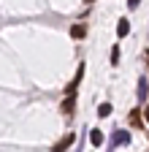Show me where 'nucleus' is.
<instances>
[{
    "mask_svg": "<svg viewBox=\"0 0 149 152\" xmlns=\"http://www.w3.org/2000/svg\"><path fill=\"white\" fill-rule=\"evenodd\" d=\"M141 6V0H127V8H138Z\"/></svg>",
    "mask_w": 149,
    "mask_h": 152,
    "instance_id": "12",
    "label": "nucleus"
},
{
    "mask_svg": "<svg viewBox=\"0 0 149 152\" xmlns=\"http://www.w3.org/2000/svg\"><path fill=\"white\" fill-rule=\"evenodd\" d=\"M130 125H136V128L141 125V114H138V111H133V114H130Z\"/></svg>",
    "mask_w": 149,
    "mask_h": 152,
    "instance_id": "11",
    "label": "nucleus"
},
{
    "mask_svg": "<svg viewBox=\"0 0 149 152\" xmlns=\"http://www.w3.org/2000/svg\"><path fill=\"white\" fill-rule=\"evenodd\" d=\"M144 117H146V122H149V106H146V109H144Z\"/></svg>",
    "mask_w": 149,
    "mask_h": 152,
    "instance_id": "13",
    "label": "nucleus"
},
{
    "mask_svg": "<svg viewBox=\"0 0 149 152\" xmlns=\"http://www.w3.org/2000/svg\"><path fill=\"white\" fill-rule=\"evenodd\" d=\"M84 35H87V25H84V22H76V25H71V38L81 41Z\"/></svg>",
    "mask_w": 149,
    "mask_h": 152,
    "instance_id": "4",
    "label": "nucleus"
},
{
    "mask_svg": "<svg viewBox=\"0 0 149 152\" xmlns=\"http://www.w3.org/2000/svg\"><path fill=\"white\" fill-rule=\"evenodd\" d=\"M89 141H92V147H100V144L106 141L103 130H100V128H92V130H89Z\"/></svg>",
    "mask_w": 149,
    "mask_h": 152,
    "instance_id": "6",
    "label": "nucleus"
},
{
    "mask_svg": "<svg viewBox=\"0 0 149 152\" xmlns=\"http://www.w3.org/2000/svg\"><path fill=\"white\" fill-rule=\"evenodd\" d=\"M117 63H119V46L111 49V65H117Z\"/></svg>",
    "mask_w": 149,
    "mask_h": 152,
    "instance_id": "10",
    "label": "nucleus"
},
{
    "mask_svg": "<svg viewBox=\"0 0 149 152\" xmlns=\"http://www.w3.org/2000/svg\"><path fill=\"white\" fill-rule=\"evenodd\" d=\"M146 87H149V84H146V79L141 76V79H138V101H141V103L146 101Z\"/></svg>",
    "mask_w": 149,
    "mask_h": 152,
    "instance_id": "8",
    "label": "nucleus"
},
{
    "mask_svg": "<svg viewBox=\"0 0 149 152\" xmlns=\"http://www.w3.org/2000/svg\"><path fill=\"white\" fill-rule=\"evenodd\" d=\"M84 79V65H79V71H76V76L68 82V87H65V92L68 95H76V90H79V82Z\"/></svg>",
    "mask_w": 149,
    "mask_h": 152,
    "instance_id": "2",
    "label": "nucleus"
},
{
    "mask_svg": "<svg viewBox=\"0 0 149 152\" xmlns=\"http://www.w3.org/2000/svg\"><path fill=\"white\" fill-rule=\"evenodd\" d=\"M84 3H95V0H84Z\"/></svg>",
    "mask_w": 149,
    "mask_h": 152,
    "instance_id": "14",
    "label": "nucleus"
},
{
    "mask_svg": "<svg viewBox=\"0 0 149 152\" xmlns=\"http://www.w3.org/2000/svg\"><path fill=\"white\" fill-rule=\"evenodd\" d=\"M125 144H130V133L122 130V128L111 130V136H108V149H114V147H125Z\"/></svg>",
    "mask_w": 149,
    "mask_h": 152,
    "instance_id": "1",
    "label": "nucleus"
},
{
    "mask_svg": "<svg viewBox=\"0 0 149 152\" xmlns=\"http://www.w3.org/2000/svg\"><path fill=\"white\" fill-rule=\"evenodd\" d=\"M146 136H149V133H146Z\"/></svg>",
    "mask_w": 149,
    "mask_h": 152,
    "instance_id": "16",
    "label": "nucleus"
},
{
    "mask_svg": "<svg viewBox=\"0 0 149 152\" xmlns=\"http://www.w3.org/2000/svg\"><path fill=\"white\" fill-rule=\"evenodd\" d=\"M127 33H130V22H127V19H125V16H122V19H119V22H117V35H119V38H125Z\"/></svg>",
    "mask_w": 149,
    "mask_h": 152,
    "instance_id": "7",
    "label": "nucleus"
},
{
    "mask_svg": "<svg viewBox=\"0 0 149 152\" xmlns=\"http://www.w3.org/2000/svg\"><path fill=\"white\" fill-rule=\"evenodd\" d=\"M108 152H114V149H108Z\"/></svg>",
    "mask_w": 149,
    "mask_h": 152,
    "instance_id": "15",
    "label": "nucleus"
},
{
    "mask_svg": "<svg viewBox=\"0 0 149 152\" xmlns=\"http://www.w3.org/2000/svg\"><path fill=\"white\" fill-rule=\"evenodd\" d=\"M73 109H76V95H68V98L60 103V111L63 114H73Z\"/></svg>",
    "mask_w": 149,
    "mask_h": 152,
    "instance_id": "5",
    "label": "nucleus"
},
{
    "mask_svg": "<svg viewBox=\"0 0 149 152\" xmlns=\"http://www.w3.org/2000/svg\"><path fill=\"white\" fill-rule=\"evenodd\" d=\"M73 141H76V133H65V136H63V139H60L57 144L52 147V152H63V149H68V147H71Z\"/></svg>",
    "mask_w": 149,
    "mask_h": 152,
    "instance_id": "3",
    "label": "nucleus"
},
{
    "mask_svg": "<svg viewBox=\"0 0 149 152\" xmlns=\"http://www.w3.org/2000/svg\"><path fill=\"white\" fill-rule=\"evenodd\" d=\"M111 114V103H100L98 106V117H108Z\"/></svg>",
    "mask_w": 149,
    "mask_h": 152,
    "instance_id": "9",
    "label": "nucleus"
}]
</instances>
